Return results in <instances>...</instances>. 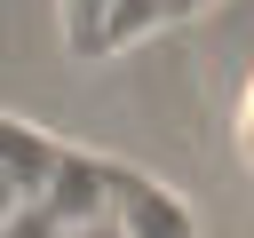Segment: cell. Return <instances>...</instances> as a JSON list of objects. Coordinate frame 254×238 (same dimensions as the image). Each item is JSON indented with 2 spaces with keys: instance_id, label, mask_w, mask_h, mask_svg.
Masks as SVG:
<instances>
[{
  "instance_id": "obj_3",
  "label": "cell",
  "mask_w": 254,
  "mask_h": 238,
  "mask_svg": "<svg viewBox=\"0 0 254 238\" xmlns=\"http://www.w3.org/2000/svg\"><path fill=\"white\" fill-rule=\"evenodd\" d=\"M64 238H127V230H119V214H95V222H71Z\"/></svg>"
},
{
  "instance_id": "obj_1",
  "label": "cell",
  "mask_w": 254,
  "mask_h": 238,
  "mask_svg": "<svg viewBox=\"0 0 254 238\" xmlns=\"http://www.w3.org/2000/svg\"><path fill=\"white\" fill-rule=\"evenodd\" d=\"M190 8H206V0H103L95 48H119V40H135V32H159V24L190 16Z\"/></svg>"
},
{
  "instance_id": "obj_2",
  "label": "cell",
  "mask_w": 254,
  "mask_h": 238,
  "mask_svg": "<svg viewBox=\"0 0 254 238\" xmlns=\"http://www.w3.org/2000/svg\"><path fill=\"white\" fill-rule=\"evenodd\" d=\"M0 238H64V222H56L48 206H24V214H16V222H8Z\"/></svg>"
}]
</instances>
